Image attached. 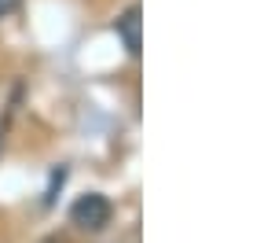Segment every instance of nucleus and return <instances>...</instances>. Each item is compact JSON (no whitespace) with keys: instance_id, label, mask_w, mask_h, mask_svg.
Wrapping results in <instances>:
<instances>
[{"instance_id":"obj_5","label":"nucleus","mask_w":253,"mask_h":243,"mask_svg":"<svg viewBox=\"0 0 253 243\" xmlns=\"http://www.w3.org/2000/svg\"><path fill=\"white\" fill-rule=\"evenodd\" d=\"M0 144H4V136H0Z\"/></svg>"},{"instance_id":"obj_1","label":"nucleus","mask_w":253,"mask_h":243,"mask_svg":"<svg viewBox=\"0 0 253 243\" xmlns=\"http://www.w3.org/2000/svg\"><path fill=\"white\" fill-rule=\"evenodd\" d=\"M110 214H114V206H110V199L103 192H84V195L74 199V206H70V221H74L77 229H84V232L107 229Z\"/></svg>"},{"instance_id":"obj_2","label":"nucleus","mask_w":253,"mask_h":243,"mask_svg":"<svg viewBox=\"0 0 253 243\" xmlns=\"http://www.w3.org/2000/svg\"><path fill=\"white\" fill-rule=\"evenodd\" d=\"M114 33H118L121 45H125V52L136 59L139 52H143V7H139V4H128L125 11L118 15Z\"/></svg>"},{"instance_id":"obj_3","label":"nucleus","mask_w":253,"mask_h":243,"mask_svg":"<svg viewBox=\"0 0 253 243\" xmlns=\"http://www.w3.org/2000/svg\"><path fill=\"white\" fill-rule=\"evenodd\" d=\"M22 7V0H0V19H7L11 11H19Z\"/></svg>"},{"instance_id":"obj_4","label":"nucleus","mask_w":253,"mask_h":243,"mask_svg":"<svg viewBox=\"0 0 253 243\" xmlns=\"http://www.w3.org/2000/svg\"><path fill=\"white\" fill-rule=\"evenodd\" d=\"M44 243H59V240H44Z\"/></svg>"}]
</instances>
